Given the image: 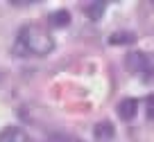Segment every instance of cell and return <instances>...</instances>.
Masks as SVG:
<instances>
[{
	"label": "cell",
	"mask_w": 154,
	"mask_h": 142,
	"mask_svg": "<svg viewBox=\"0 0 154 142\" xmlns=\"http://www.w3.org/2000/svg\"><path fill=\"white\" fill-rule=\"evenodd\" d=\"M61 142H82V140H61Z\"/></svg>",
	"instance_id": "cell-10"
},
{
	"label": "cell",
	"mask_w": 154,
	"mask_h": 142,
	"mask_svg": "<svg viewBox=\"0 0 154 142\" xmlns=\"http://www.w3.org/2000/svg\"><path fill=\"white\" fill-rule=\"evenodd\" d=\"M127 72L131 75H140L143 79H152V54H145L140 50H131L125 57Z\"/></svg>",
	"instance_id": "cell-2"
},
{
	"label": "cell",
	"mask_w": 154,
	"mask_h": 142,
	"mask_svg": "<svg viewBox=\"0 0 154 142\" xmlns=\"http://www.w3.org/2000/svg\"><path fill=\"white\" fill-rule=\"evenodd\" d=\"M0 142H29V135L20 126H5L0 131Z\"/></svg>",
	"instance_id": "cell-3"
},
{
	"label": "cell",
	"mask_w": 154,
	"mask_h": 142,
	"mask_svg": "<svg viewBox=\"0 0 154 142\" xmlns=\"http://www.w3.org/2000/svg\"><path fill=\"white\" fill-rule=\"evenodd\" d=\"M152 104H154V95L149 93V95H147V122H152V120H154V113H152Z\"/></svg>",
	"instance_id": "cell-9"
},
{
	"label": "cell",
	"mask_w": 154,
	"mask_h": 142,
	"mask_svg": "<svg viewBox=\"0 0 154 142\" xmlns=\"http://www.w3.org/2000/svg\"><path fill=\"white\" fill-rule=\"evenodd\" d=\"M93 135H95L97 142H111L113 135H116V126L109 120H102V122H97L95 126H93Z\"/></svg>",
	"instance_id": "cell-4"
},
{
	"label": "cell",
	"mask_w": 154,
	"mask_h": 142,
	"mask_svg": "<svg viewBox=\"0 0 154 142\" xmlns=\"http://www.w3.org/2000/svg\"><path fill=\"white\" fill-rule=\"evenodd\" d=\"M48 20H50L52 27H68V25H70V14H68L66 9H59V11H52Z\"/></svg>",
	"instance_id": "cell-6"
},
{
	"label": "cell",
	"mask_w": 154,
	"mask_h": 142,
	"mask_svg": "<svg viewBox=\"0 0 154 142\" xmlns=\"http://www.w3.org/2000/svg\"><path fill=\"white\" fill-rule=\"evenodd\" d=\"M136 111H138V99H134V97H125V99L118 104V115H120V120H125V122L134 120Z\"/></svg>",
	"instance_id": "cell-5"
},
{
	"label": "cell",
	"mask_w": 154,
	"mask_h": 142,
	"mask_svg": "<svg viewBox=\"0 0 154 142\" xmlns=\"http://www.w3.org/2000/svg\"><path fill=\"white\" fill-rule=\"evenodd\" d=\"M14 50L20 57H45V54H50L54 50V38L45 29H41L38 25L29 23L18 29Z\"/></svg>",
	"instance_id": "cell-1"
},
{
	"label": "cell",
	"mask_w": 154,
	"mask_h": 142,
	"mask_svg": "<svg viewBox=\"0 0 154 142\" xmlns=\"http://www.w3.org/2000/svg\"><path fill=\"white\" fill-rule=\"evenodd\" d=\"M104 9H106V2H88V5L84 7L86 16H88V18H93V20H100L102 14H104Z\"/></svg>",
	"instance_id": "cell-8"
},
{
	"label": "cell",
	"mask_w": 154,
	"mask_h": 142,
	"mask_svg": "<svg viewBox=\"0 0 154 142\" xmlns=\"http://www.w3.org/2000/svg\"><path fill=\"white\" fill-rule=\"evenodd\" d=\"M134 41H136V36L131 32H116L109 36V45H129Z\"/></svg>",
	"instance_id": "cell-7"
}]
</instances>
